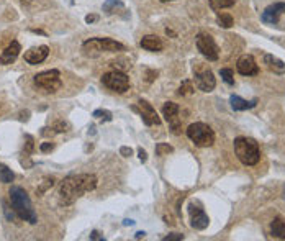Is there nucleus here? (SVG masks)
I'll return each instance as SVG.
<instances>
[{
	"label": "nucleus",
	"mask_w": 285,
	"mask_h": 241,
	"mask_svg": "<svg viewBox=\"0 0 285 241\" xmlns=\"http://www.w3.org/2000/svg\"><path fill=\"white\" fill-rule=\"evenodd\" d=\"M97 20H99V17H97V15H87L86 17L87 23H93V22H97Z\"/></svg>",
	"instance_id": "obj_37"
},
{
	"label": "nucleus",
	"mask_w": 285,
	"mask_h": 241,
	"mask_svg": "<svg viewBox=\"0 0 285 241\" xmlns=\"http://www.w3.org/2000/svg\"><path fill=\"white\" fill-rule=\"evenodd\" d=\"M138 156H139V161H141V163H146V161H148V153L143 148L138 149Z\"/></svg>",
	"instance_id": "obj_33"
},
{
	"label": "nucleus",
	"mask_w": 285,
	"mask_h": 241,
	"mask_svg": "<svg viewBox=\"0 0 285 241\" xmlns=\"http://www.w3.org/2000/svg\"><path fill=\"white\" fill-rule=\"evenodd\" d=\"M270 235L274 238H279V240H285V220L282 217H275L270 223Z\"/></svg>",
	"instance_id": "obj_20"
},
{
	"label": "nucleus",
	"mask_w": 285,
	"mask_h": 241,
	"mask_svg": "<svg viewBox=\"0 0 285 241\" xmlns=\"http://www.w3.org/2000/svg\"><path fill=\"white\" fill-rule=\"evenodd\" d=\"M217 22H218V25L223 26V28H231L233 26V17L228 15V13H221V15H218Z\"/></svg>",
	"instance_id": "obj_23"
},
{
	"label": "nucleus",
	"mask_w": 285,
	"mask_h": 241,
	"mask_svg": "<svg viewBox=\"0 0 285 241\" xmlns=\"http://www.w3.org/2000/svg\"><path fill=\"white\" fill-rule=\"evenodd\" d=\"M123 223H125V225H133V223H134V221H133V220H125V221H123Z\"/></svg>",
	"instance_id": "obj_39"
},
{
	"label": "nucleus",
	"mask_w": 285,
	"mask_h": 241,
	"mask_svg": "<svg viewBox=\"0 0 285 241\" xmlns=\"http://www.w3.org/2000/svg\"><path fill=\"white\" fill-rule=\"evenodd\" d=\"M41 153H49V151L54 149V143H51V141H46V143H43L40 146Z\"/></svg>",
	"instance_id": "obj_30"
},
{
	"label": "nucleus",
	"mask_w": 285,
	"mask_h": 241,
	"mask_svg": "<svg viewBox=\"0 0 285 241\" xmlns=\"http://www.w3.org/2000/svg\"><path fill=\"white\" fill-rule=\"evenodd\" d=\"M179 105L174 102H166L162 105V117L167 120L169 123L172 133L174 135H179L180 133V118H179Z\"/></svg>",
	"instance_id": "obj_10"
},
{
	"label": "nucleus",
	"mask_w": 285,
	"mask_h": 241,
	"mask_svg": "<svg viewBox=\"0 0 285 241\" xmlns=\"http://www.w3.org/2000/svg\"><path fill=\"white\" fill-rule=\"evenodd\" d=\"M187 136L198 148H208L215 143V131L212 130V126L203 123V121L190 125L187 128Z\"/></svg>",
	"instance_id": "obj_4"
},
{
	"label": "nucleus",
	"mask_w": 285,
	"mask_h": 241,
	"mask_svg": "<svg viewBox=\"0 0 285 241\" xmlns=\"http://www.w3.org/2000/svg\"><path fill=\"white\" fill-rule=\"evenodd\" d=\"M194 91L195 89L192 86V82L190 80H184L179 87V96H190V94H194Z\"/></svg>",
	"instance_id": "obj_24"
},
{
	"label": "nucleus",
	"mask_w": 285,
	"mask_h": 241,
	"mask_svg": "<svg viewBox=\"0 0 285 241\" xmlns=\"http://www.w3.org/2000/svg\"><path fill=\"white\" fill-rule=\"evenodd\" d=\"M134 112H139V115H141L143 121L146 123L148 126H153V125H161V118L157 115V112L154 110V107L149 103L148 100H138V105L133 107Z\"/></svg>",
	"instance_id": "obj_9"
},
{
	"label": "nucleus",
	"mask_w": 285,
	"mask_h": 241,
	"mask_svg": "<svg viewBox=\"0 0 285 241\" xmlns=\"http://www.w3.org/2000/svg\"><path fill=\"white\" fill-rule=\"evenodd\" d=\"M233 146H235V153L238 156V159H240L244 166H256V164L259 163L261 149H259V145L252 138L240 136V138L235 140Z\"/></svg>",
	"instance_id": "obj_3"
},
{
	"label": "nucleus",
	"mask_w": 285,
	"mask_h": 241,
	"mask_svg": "<svg viewBox=\"0 0 285 241\" xmlns=\"http://www.w3.org/2000/svg\"><path fill=\"white\" fill-rule=\"evenodd\" d=\"M238 72L242 75H258L259 74V66L256 64V59L251 54H244L238 59L236 63Z\"/></svg>",
	"instance_id": "obj_13"
},
{
	"label": "nucleus",
	"mask_w": 285,
	"mask_h": 241,
	"mask_svg": "<svg viewBox=\"0 0 285 241\" xmlns=\"http://www.w3.org/2000/svg\"><path fill=\"white\" fill-rule=\"evenodd\" d=\"M285 13V3L284 2H277L269 5L265 10L263 12V22L264 23H270V25H275L279 22V17Z\"/></svg>",
	"instance_id": "obj_15"
},
{
	"label": "nucleus",
	"mask_w": 285,
	"mask_h": 241,
	"mask_svg": "<svg viewBox=\"0 0 285 241\" xmlns=\"http://www.w3.org/2000/svg\"><path fill=\"white\" fill-rule=\"evenodd\" d=\"M219 75L225 80L228 86H235V77H233V71L231 69H219Z\"/></svg>",
	"instance_id": "obj_25"
},
{
	"label": "nucleus",
	"mask_w": 285,
	"mask_h": 241,
	"mask_svg": "<svg viewBox=\"0 0 285 241\" xmlns=\"http://www.w3.org/2000/svg\"><path fill=\"white\" fill-rule=\"evenodd\" d=\"M230 103H231V108L236 112H242V110H249V108H254L256 103H258V100H251L247 102L244 100V98H241L240 96H231L230 97Z\"/></svg>",
	"instance_id": "obj_19"
},
{
	"label": "nucleus",
	"mask_w": 285,
	"mask_h": 241,
	"mask_svg": "<svg viewBox=\"0 0 285 241\" xmlns=\"http://www.w3.org/2000/svg\"><path fill=\"white\" fill-rule=\"evenodd\" d=\"M144 235H146V233H144V231H138L134 238H136V240H141V238H144Z\"/></svg>",
	"instance_id": "obj_38"
},
{
	"label": "nucleus",
	"mask_w": 285,
	"mask_h": 241,
	"mask_svg": "<svg viewBox=\"0 0 285 241\" xmlns=\"http://www.w3.org/2000/svg\"><path fill=\"white\" fill-rule=\"evenodd\" d=\"M28 2H31V0H28Z\"/></svg>",
	"instance_id": "obj_42"
},
{
	"label": "nucleus",
	"mask_w": 285,
	"mask_h": 241,
	"mask_svg": "<svg viewBox=\"0 0 285 241\" xmlns=\"http://www.w3.org/2000/svg\"><path fill=\"white\" fill-rule=\"evenodd\" d=\"M97 187V177L93 174H71L61 182L59 187V204L72 205L84 193Z\"/></svg>",
	"instance_id": "obj_1"
},
{
	"label": "nucleus",
	"mask_w": 285,
	"mask_h": 241,
	"mask_svg": "<svg viewBox=\"0 0 285 241\" xmlns=\"http://www.w3.org/2000/svg\"><path fill=\"white\" fill-rule=\"evenodd\" d=\"M82 49L88 56L90 51H105V53H116V51H125V46L111 38H90L84 41Z\"/></svg>",
	"instance_id": "obj_6"
},
{
	"label": "nucleus",
	"mask_w": 285,
	"mask_h": 241,
	"mask_svg": "<svg viewBox=\"0 0 285 241\" xmlns=\"http://www.w3.org/2000/svg\"><path fill=\"white\" fill-rule=\"evenodd\" d=\"M235 5V0H210V7L215 12H219L223 8H230Z\"/></svg>",
	"instance_id": "obj_22"
},
{
	"label": "nucleus",
	"mask_w": 285,
	"mask_h": 241,
	"mask_svg": "<svg viewBox=\"0 0 285 241\" xmlns=\"http://www.w3.org/2000/svg\"><path fill=\"white\" fill-rule=\"evenodd\" d=\"M120 3H121V0H107L104 3V12L111 13V10H113L116 5H120Z\"/></svg>",
	"instance_id": "obj_28"
},
{
	"label": "nucleus",
	"mask_w": 285,
	"mask_h": 241,
	"mask_svg": "<svg viewBox=\"0 0 285 241\" xmlns=\"http://www.w3.org/2000/svg\"><path fill=\"white\" fill-rule=\"evenodd\" d=\"M157 75V72L156 71H148V82H153L154 80V77Z\"/></svg>",
	"instance_id": "obj_35"
},
{
	"label": "nucleus",
	"mask_w": 285,
	"mask_h": 241,
	"mask_svg": "<svg viewBox=\"0 0 285 241\" xmlns=\"http://www.w3.org/2000/svg\"><path fill=\"white\" fill-rule=\"evenodd\" d=\"M48 56H49V48L46 45H41V46H35V48L28 49L25 53V61L28 64L36 66V64L43 63Z\"/></svg>",
	"instance_id": "obj_14"
},
{
	"label": "nucleus",
	"mask_w": 285,
	"mask_h": 241,
	"mask_svg": "<svg viewBox=\"0 0 285 241\" xmlns=\"http://www.w3.org/2000/svg\"><path fill=\"white\" fill-rule=\"evenodd\" d=\"M93 117L100 118V120H104V121H111V113L109 110H102V108L93 112Z\"/></svg>",
	"instance_id": "obj_27"
},
{
	"label": "nucleus",
	"mask_w": 285,
	"mask_h": 241,
	"mask_svg": "<svg viewBox=\"0 0 285 241\" xmlns=\"http://www.w3.org/2000/svg\"><path fill=\"white\" fill-rule=\"evenodd\" d=\"M264 64H265V68H267L270 72H274V74L282 75L285 72V63L274 54H265L264 56Z\"/></svg>",
	"instance_id": "obj_18"
},
{
	"label": "nucleus",
	"mask_w": 285,
	"mask_h": 241,
	"mask_svg": "<svg viewBox=\"0 0 285 241\" xmlns=\"http://www.w3.org/2000/svg\"><path fill=\"white\" fill-rule=\"evenodd\" d=\"M35 86L41 89V91L48 92V94H54L58 92L61 86H63V80H61V72L58 69H49V71H43V72H38L33 77Z\"/></svg>",
	"instance_id": "obj_5"
},
{
	"label": "nucleus",
	"mask_w": 285,
	"mask_h": 241,
	"mask_svg": "<svg viewBox=\"0 0 285 241\" xmlns=\"http://www.w3.org/2000/svg\"><path fill=\"white\" fill-rule=\"evenodd\" d=\"M161 2H172V0H161Z\"/></svg>",
	"instance_id": "obj_40"
},
{
	"label": "nucleus",
	"mask_w": 285,
	"mask_h": 241,
	"mask_svg": "<svg viewBox=\"0 0 285 241\" xmlns=\"http://www.w3.org/2000/svg\"><path fill=\"white\" fill-rule=\"evenodd\" d=\"M20 51H22L20 43H18L17 40H13L12 43L8 45L5 49H3V53L0 54V64L7 66V64L15 63L17 58H18V54H20Z\"/></svg>",
	"instance_id": "obj_16"
},
{
	"label": "nucleus",
	"mask_w": 285,
	"mask_h": 241,
	"mask_svg": "<svg viewBox=\"0 0 285 241\" xmlns=\"http://www.w3.org/2000/svg\"><path fill=\"white\" fill-rule=\"evenodd\" d=\"M90 240H104V236H102L99 231H92V233H90Z\"/></svg>",
	"instance_id": "obj_36"
},
{
	"label": "nucleus",
	"mask_w": 285,
	"mask_h": 241,
	"mask_svg": "<svg viewBox=\"0 0 285 241\" xmlns=\"http://www.w3.org/2000/svg\"><path fill=\"white\" fill-rule=\"evenodd\" d=\"M172 151H174V148L169 146L167 143H159V145L156 146V154L157 156H166V154L172 153Z\"/></svg>",
	"instance_id": "obj_26"
},
{
	"label": "nucleus",
	"mask_w": 285,
	"mask_h": 241,
	"mask_svg": "<svg viewBox=\"0 0 285 241\" xmlns=\"http://www.w3.org/2000/svg\"><path fill=\"white\" fill-rule=\"evenodd\" d=\"M284 198H285V189H284Z\"/></svg>",
	"instance_id": "obj_41"
},
{
	"label": "nucleus",
	"mask_w": 285,
	"mask_h": 241,
	"mask_svg": "<svg viewBox=\"0 0 285 241\" xmlns=\"http://www.w3.org/2000/svg\"><path fill=\"white\" fill-rule=\"evenodd\" d=\"M8 195H10V204H12L13 212H15L22 220H25L31 225H35L36 221H38V215H36L33 204H31V198L26 193L25 189L18 187V186H12Z\"/></svg>",
	"instance_id": "obj_2"
},
{
	"label": "nucleus",
	"mask_w": 285,
	"mask_h": 241,
	"mask_svg": "<svg viewBox=\"0 0 285 241\" xmlns=\"http://www.w3.org/2000/svg\"><path fill=\"white\" fill-rule=\"evenodd\" d=\"M139 45H141L143 49L151 51V53H157V51H162V48H164V43H162L161 38H157V36H154V35L144 36L143 40L139 41Z\"/></svg>",
	"instance_id": "obj_17"
},
{
	"label": "nucleus",
	"mask_w": 285,
	"mask_h": 241,
	"mask_svg": "<svg viewBox=\"0 0 285 241\" xmlns=\"http://www.w3.org/2000/svg\"><path fill=\"white\" fill-rule=\"evenodd\" d=\"M164 241H182L184 240V235H179V233H172V235H167L162 238Z\"/></svg>",
	"instance_id": "obj_29"
},
{
	"label": "nucleus",
	"mask_w": 285,
	"mask_h": 241,
	"mask_svg": "<svg viewBox=\"0 0 285 241\" xmlns=\"http://www.w3.org/2000/svg\"><path fill=\"white\" fill-rule=\"evenodd\" d=\"M197 48L208 61H217L219 58V48H218V45L215 43L212 35H207V33H198Z\"/></svg>",
	"instance_id": "obj_8"
},
{
	"label": "nucleus",
	"mask_w": 285,
	"mask_h": 241,
	"mask_svg": "<svg viewBox=\"0 0 285 241\" xmlns=\"http://www.w3.org/2000/svg\"><path fill=\"white\" fill-rule=\"evenodd\" d=\"M195 84H197L198 91L202 92H212L217 86V79L210 69H197L195 71Z\"/></svg>",
	"instance_id": "obj_11"
},
{
	"label": "nucleus",
	"mask_w": 285,
	"mask_h": 241,
	"mask_svg": "<svg viewBox=\"0 0 285 241\" xmlns=\"http://www.w3.org/2000/svg\"><path fill=\"white\" fill-rule=\"evenodd\" d=\"M13 179H15V174L10 168H7L5 164L0 163V182L3 184H12Z\"/></svg>",
	"instance_id": "obj_21"
},
{
	"label": "nucleus",
	"mask_w": 285,
	"mask_h": 241,
	"mask_svg": "<svg viewBox=\"0 0 285 241\" xmlns=\"http://www.w3.org/2000/svg\"><path fill=\"white\" fill-rule=\"evenodd\" d=\"M102 82H104V86L107 89H110V91H113V92H118V94H123L130 89V77L125 72L116 71V69L102 75Z\"/></svg>",
	"instance_id": "obj_7"
},
{
	"label": "nucleus",
	"mask_w": 285,
	"mask_h": 241,
	"mask_svg": "<svg viewBox=\"0 0 285 241\" xmlns=\"http://www.w3.org/2000/svg\"><path fill=\"white\" fill-rule=\"evenodd\" d=\"M3 212H5L7 218L10 220V221H13V212L10 214V209H8V205H7V204H3Z\"/></svg>",
	"instance_id": "obj_34"
},
{
	"label": "nucleus",
	"mask_w": 285,
	"mask_h": 241,
	"mask_svg": "<svg viewBox=\"0 0 285 241\" xmlns=\"http://www.w3.org/2000/svg\"><path fill=\"white\" fill-rule=\"evenodd\" d=\"M53 128H54L56 133H63V131H67L66 130L67 128V123H64V121H58V123H56Z\"/></svg>",
	"instance_id": "obj_31"
},
{
	"label": "nucleus",
	"mask_w": 285,
	"mask_h": 241,
	"mask_svg": "<svg viewBox=\"0 0 285 241\" xmlns=\"http://www.w3.org/2000/svg\"><path fill=\"white\" fill-rule=\"evenodd\" d=\"M120 153L125 156V158H130V156L133 154V149L132 148H128V146H121L120 148Z\"/></svg>",
	"instance_id": "obj_32"
},
{
	"label": "nucleus",
	"mask_w": 285,
	"mask_h": 241,
	"mask_svg": "<svg viewBox=\"0 0 285 241\" xmlns=\"http://www.w3.org/2000/svg\"><path fill=\"white\" fill-rule=\"evenodd\" d=\"M189 214H190V225L195 230H205L210 223L208 215L205 214L203 209L200 207H195V204L189 205Z\"/></svg>",
	"instance_id": "obj_12"
}]
</instances>
